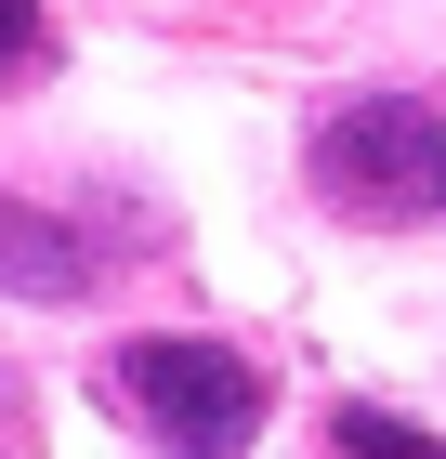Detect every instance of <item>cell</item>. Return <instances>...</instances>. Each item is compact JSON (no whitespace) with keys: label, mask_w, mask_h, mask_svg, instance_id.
Listing matches in <instances>:
<instances>
[{"label":"cell","mask_w":446,"mask_h":459,"mask_svg":"<svg viewBox=\"0 0 446 459\" xmlns=\"http://www.w3.org/2000/svg\"><path fill=\"white\" fill-rule=\"evenodd\" d=\"M39 66V0H0V79Z\"/></svg>","instance_id":"obj_5"},{"label":"cell","mask_w":446,"mask_h":459,"mask_svg":"<svg viewBox=\"0 0 446 459\" xmlns=\"http://www.w3.org/2000/svg\"><path fill=\"white\" fill-rule=\"evenodd\" d=\"M328 446L342 459H446V433L394 420V407H328Z\"/></svg>","instance_id":"obj_4"},{"label":"cell","mask_w":446,"mask_h":459,"mask_svg":"<svg viewBox=\"0 0 446 459\" xmlns=\"http://www.w3.org/2000/svg\"><path fill=\"white\" fill-rule=\"evenodd\" d=\"M315 197L354 223H433L446 211V118L420 92H368L315 132Z\"/></svg>","instance_id":"obj_2"},{"label":"cell","mask_w":446,"mask_h":459,"mask_svg":"<svg viewBox=\"0 0 446 459\" xmlns=\"http://www.w3.org/2000/svg\"><path fill=\"white\" fill-rule=\"evenodd\" d=\"M118 407L171 459H249L263 446V368L237 342H197V328H158V342H118Z\"/></svg>","instance_id":"obj_1"},{"label":"cell","mask_w":446,"mask_h":459,"mask_svg":"<svg viewBox=\"0 0 446 459\" xmlns=\"http://www.w3.org/2000/svg\"><path fill=\"white\" fill-rule=\"evenodd\" d=\"M0 289H13V302H92L105 263L79 249V223L27 211V197H0Z\"/></svg>","instance_id":"obj_3"}]
</instances>
